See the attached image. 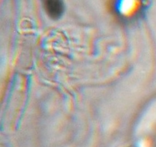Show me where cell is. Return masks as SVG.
<instances>
[{"label":"cell","instance_id":"obj_1","mask_svg":"<svg viewBox=\"0 0 156 147\" xmlns=\"http://www.w3.org/2000/svg\"><path fill=\"white\" fill-rule=\"evenodd\" d=\"M44 7L48 15L54 19L59 18L63 11V4L60 1H44Z\"/></svg>","mask_w":156,"mask_h":147}]
</instances>
